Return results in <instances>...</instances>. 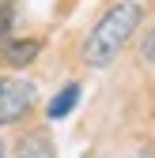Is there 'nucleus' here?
<instances>
[{"instance_id": "nucleus-3", "label": "nucleus", "mask_w": 155, "mask_h": 158, "mask_svg": "<svg viewBox=\"0 0 155 158\" xmlns=\"http://www.w3.org/2000/svg\"><path fill=\"white\" fill-rule=\"evenodd\" d=\"M15 158H57L53 154V139L46 132H30L15 143Z\"/></svg>"}, {"instance_id": "nucleus-1", "label": "nucleus", "mask_w": 155, "mask_h": 158, "mask_svg": "<svg viewBox=\"0 0 155 158\" xmlns=\"http://www.w3.org/2000/svg\"><path fill=\"white\" fill-rule=\"evenodd\" d=\"M140 4L136 0H121V4H113L99 23H95V30L87 34V45H83V60L91 68H106L113 56H117L125 49V42L132 34H136L140 27Z\"/></svg>"}, {"instance_id": "nucleus-6", "label": "nucleus", "mask_w": 155, "mask_h": 158, "mask_svg": "<svg viewBox=\"0 0 155 158\" xmlns=\"http://www.w3.org/2000/svg\"><path fill=\"white\" fill-rule=\"evenodd\" d=\"M144 56L155 64V27H151V30H148V38H144Z\"/></svg>"}, {"instance_id": "nucleus-7", "label": "nucleus", "mask_w": 155, "mask_h": 158, "mask_svg": "<svg viewBox=\"0 0 155 158\" xmlns=\"http://www.w3.org/2000/svg\"><path fill=\"white\" fill-rule=\"evenodd\" d=\"M0 158H8V151H4V143H0Z\"/></svg>"}, {"instance_id": "nucleus-2", "label": "nucleus", "mask_w": 155, "mask_h": 158, "mask_svg": "<svg viewBox=\"0 0 155 158\" xmlns=\"http://www.w3.org/2000/svg\"><path fill=\"white\" fill-rule=\"evenodd\" d=\"M34 106V83L27 79H0V128L23 121Z\"/></svg>"}, {"instance_id": "nucleus-5", "label": "nucleus", "mask_w": 155, "mask_h": 158, "mask_svg": "<svg viewBox=\"0 0 155 158\" xmlns=\"http://www.w3.org/2000/svg\"><path fill=\"white\" fill-rule=\"evenodd\" d=\"M76 102H80V83H68V87H64V90H61V94H57L53 102H49V117H53V121L68 117Z\"/></svg>"}, {"instance_id": "nucleus-4", "label": "nucleus", "mask_w": 155, "mask_h": 158, "mask_svg": "<svg viewBox=\"0 0 155 158\" xmlns=\"http://www.w3.org/2000/svg\"><path fill=\"white\" fill-rule=\"evenodd\" d=\"M38 42H8L4 45V60L8 64H15V68H23V64H30L34 56H38Z\"/></svg>"}]
</instances>
